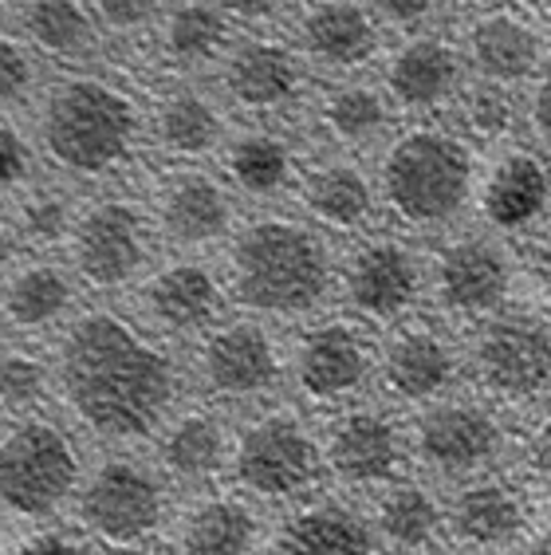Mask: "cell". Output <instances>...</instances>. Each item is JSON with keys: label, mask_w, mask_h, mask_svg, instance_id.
Wrapping results in <instances>:
<instances>
[{"label": "cell", "mask_w": 551, "mask_h": 555, "mask_svg": "<svg viewBox=\"0 0 551 555\" xmlns=\"http://www.w3.org/2000/svg\"><path fill=\"white\" fill-rule=\"evenodd\" d=\"M55 378L72 414L115 441L154 434L178 402L174 359L115 311H87L67 327Z\"/></svg>", "instance_id": "1"}, {"label": "cell", "mask_w": 551, "mask_h": 555, "mask_svg": "<svg viewBox=\"0 0 551 555\" xmlns=\"http://www.w3.org/2000/svg\"><path fill=\"white\" fill-rule=\"evenodd\" d=\"M335 284V264L316 229L287 217L248 221L229 245L225 292L256 315L296 320L323 308Z\"/></svg>", "instance_id": "2"}, {"label": "cell", "mask_w": 551, "mask_h": 555, "mask_svg": "<svg viewBox=\"0 0 551 555\" xmlns=\"http://www.w3.org/2000/svg\"><path fill=\"white\" fill-rule=\"evenodd\" d=\"M477 154L457 130L437 122L398 130L379 158V202L402 229H449L477 197Z\"/></svg>", "instance_id": "3"}, {"label": "cell", "mask_w": 551, "mask_h": 555, "mask_svg": "<svg viewBox=\"0 0 551 555\" xmlns=\"http://www.w3.org/2000/svg\"><path fill=\"white\" fill-rule=\"evenodd\" d=\"M36 134L55 170L72 178H111L127 170L142 142L134 95L99 75H72L48 91Z\"/></svg>", "instance_id": "4"}, {"label": "cell", "mask_w": 551, "mask_h": 555, "mask_svg": "<svg viewBox=\"0 0 551 555\" xmlns=\"http://www.w3.org/2000/svg\"><path fill=\"white\" fill-rule=\"evenodd\" d=\"M473 383L497 402H536L551 390V323L531 311H500L469 343Z\"/></svg>", "instance_id": "5"}, {"label": "cell", "mask_w": 551, "mask_h": 555, "mask_svg": "<svg viewBox=\"0 0 551 555\" xmlns=\"http://www.w3.org/2000/svg\"><path fill=\"white\" fill-rule=\"evenodd\" d=\"M430 296L453 320H492L504 311L516 288V257L497 236L461 233L449 236L430 257Z\"/></svg>", "instance_id": "6"}, {"label": "cell", "mask_w": 551, "mask_h": 555, "mask_svg": "<svg viewBox=\"0 0 551 555\" xmlns=\"http://www.w3.org/2000/svg\"><path fill=\"white\" fill-rule=\"evenodd\" d=\"M79 485V449L52 422H24L0 441V504L16 516H48Z\"/></svg>", "instance_id": "7"}, {"label": "cell", "mask_w": 551, "mask_h": 555, "mask_svg": "<svg viewBox=\"0 0 551 555\" xmlns=\"http://www.w3.org/2000/svg\"><path fill=\"white\" fill-rule=\"evenodd\" d=\"M461 52L473 79L497 87H531L551 64V33L524 4H488L461 21Z\"/></svg>", "instance_id": "8"}, {"label": "cell", "mask_w": 551, "mask_h": 555, "mask_svg": "<svg viewBox=\"0 0 551 555\" xmlns=\"http://www.w3.org/2000/svg\"><path fill=\"white\" fill-rule=\"evenodd\" d=\"M233 477L265 501H292L319 481L323 449L292 414H265L241 429L233 446Z\"/></svg>", "instance_id": "9"}, {"label": "cell", "mask_w": 551, "mask_h": 555, "mask_svg": "<svg viewBox=\"0 0 551 555\" xmlns=\"http://www.w3.org/2000/svg\"><path fill=\"white\" fill-rule=\"evenodd\" d=\"M339 292L359 320L402 323L430 292L422 257L398 236H367L339 268Z\"/></svg>", "instance_id": "10"}, {"label": "cell", "mask_w": 551, "mask_h": 555, "mask_svg": "<svg viewBox=\"0 0 551 555\" xmlns=\"http://www.w3.org/2000/svg\"><path fill=\"white\" fill-rule=\"evenodd\" d=\"M469 64L461 40L441 28H422L382 52V91L390 95L394 111L406 115H441L453 111L469 87Z\"/></svg>", "instance_id": "11"}, {"label": "cell", "mask_w": 551, "mask_h": 555, "mask_svg": "<svg viewBox=\"0 0 551 555\" xmlns=\"http://www.w3.org/2000/svg\"><path fill=\"white\" fill-rule=\"evenodd\" d=\"M79 520L99 544L138 547L166 520V492L138 461H103L79 489Z\"/></svg>", "instance_id": "12"}, {"label": "cell", "mask_w": 551, "mask_h": 555, "mask_svg": "<svg viewBox=\"0 0 551 555\" xmlns=\"http://www.w3.org/2000/svg\"><path fill=\"white\" fill-rule=\"evenodd\" d=\"M150 260V217L127 197H103L75 217L72 264L99 292L123 288Z\"/></svg>", "instance_id": "13"}, {"label": "cell", "mask_w": 551, "mask_h": 555, "mask_svg": "<svg viewBox=\"0 0 551 555\" xmlns=\"http://www.w3.org/2000/svg\"><path fill=\"white\" fill-rule=\"evenodd\" d=\"M504 446V429L485 402L441 398L418 414L410 434L413 457L441 477H469L492 465Z\"/></svg>", "instance_id": "14"}, {"label": "cell", "mask_w": 551, "mask_h": 555, "mask_svg": "<svg viewBox=\"0 0 551 555\" xmlns=\"http://www.w3.org/2000/svg\"><path fill=\"white\" fill-rule=\"evenodd\" d=\"M379 371V351L367 339L362 327L343 320L319 323L311 332L299 335L296 351H292V378L296 390L316 406H335L347 402L371 383Z\"/></svg>", "instance_id": "15"}, {"label": "cell", "mask_w": 551, "mask_h": 555, "mask_svg": "<svg viewBox=\"0 0 551 555\" xmlns=\"http://www.w3.org/2000/svg\"><path fill=\"white\" fill-rule=\"evenodd\" d=\"M296 48L319 72H362L382 55V21L367 0H308L296 16Z\"/></svg>", "instance_id": "16"}, {"label": "cell", "mask_w": 551, "mask_h": 555, "mask_svg": "<svg viewBox=\"0 0 551 555\" xmlns=\"http://www.w3.org/2000/svg\"><path fill=\"white\" fill-rule=\"evenodd\" d=\"M461 374L457 343L434 323H402L379 351V383L394 402L430 406L453 390Z\"/></svg>", "instance_id": "17"}, {"label": "cell", "mask_w": 551, "mask_h": 555, "mask_svg": "<svg viewBox=\"0 0 551 555\" xmlns=\"http://www.w3.org/2000/svg\"><path fill=\"white\" fill-rule=\"evenodd\" d=\"M296 43L272 40V36H248L233 40L221 60V87L233 99V107L248 115H276L287 111L304 95L308 72Z\"/></svg>", "instance_id": "18"}, {"label": "cell", "mask_w": 551, "mask_h": 555, "mask_svg": "<svg viewBox=\"0 0 551 555\" xmlns=\"http://www.w3.org/2000/svg\"><path fill=\"white\" fill-rule=\"evenodd\" d=\"M284 359L260 323H221L209 327L197 347V378L209 395L244 402L260 398L280 383Z\"/></svg>", "instance_id": "19"}, {"label": "cell", "mask_w": 551, "mask_h": 555, "mask_svg": "<svg viewBox=\"0 0 551 555\" xmlns=\"http://www.w3.org/2000/svg\"><path fill=\"white\" fill-rule=\"evenodd\" d=\"M477 209L497 233H528L551 214V166L540 150L504 146L477 182Z\"/></svg>", "instance_id": "20"}, {"label": "cell", "mask_w": 551, "mask_h": 555, "mask_svg": "<svg viewBox=\"0 0 551 555\" xmlns=\"http://www.w3.org/2000/svg\"><path fill=\"white\" fill-rule=\"evenodd\" d=\"M323 465L347 485H394L406 465V438L382 410H350L323 441Z\"/></svg>", "instance_id": "21"}, {"label": "cell", "mask_w": 551, "mask_h": 555, "mask_svg": "<svg viewBox=\"0 0 551 555\" xmlns=\"http://www.w3.org/2000/svg\"><path fill=\"white\" fill-rule=\"evenodd\" d=\"M233 197L217 178L202 170H178L158 185L154 197V224L178 248L217 245L233 233Z\"/></svg>", "instance_id": "22"}, {"label": "cell", "mask_w": 551, "mask_h": 555, "mask_svg": "<svg viewBox=\"0 0 551 555\" xmlns=\"http://www.w3.org/2000/svg\"><path fill=\"white\" fill-rule=\"evenodd\" d=\"M225 308V284L202 260H174L142 284V311L170 335L209 332Z\"/></svg>", "instance_id": "23"}, {"label": "cell", "mask_w": 551, "mask_h": 555, "mask_svg": "<svg viewBox=\"0 0 551 555\" xmlns=\"http://www.w3.org/2000/svg\"><path fill=\"white\" fill-rule=\"evenodd\" d=\"M304 214L331 233H359L379 209V185L355 162H319L299 178Z\"/></svg>", "instance_id": "24"}, {"label": "cell", "mask_w": 551, "mask_h": 555, "mask_svg": "<svg viewBox=\"0 0 551 555\" xmlns=\"http://www.w3.org/2000/svg\"><path fill=\"white\" fill-rule=\"evenodd\" d=\"M446 524L453 540L473 552H500L512 547L528 524L520 492L504 481H477L465 485L446 508Z\"/></svg>", "instance_id": "25"}, {"label": "cell", "mask_w": 551, "mask_h": 555, "mask_svg": "<svg viewBox=\"0 0 551 555\" xmlns=\"http://www.w3.org/2000/svg\"><path fill=\"white\" fill-rule=\"evenodd\" d=\"M265 555H379V544L359 513L319 501L287 516Z\"/></svg>", "instance_id": "26"}, {"label": "cell", "mask_w": 551, "mask_h": 555, "mask_svg": "<svg viewBox=\"0 0 551 555\" xmlns=\"http://www.w3.org/2000/svg\"><path fill=\"white\" fill-rule=\"evenodd\" d=\"M154 40L162 60L181 72L221 64L225 52L233 48V12L217 0H181L166 9Z\"/></svg>", "instance_id": "27"}, {"label": "cell", "mask_w": 551, "mask_h": 555, "mask_svg": "<svg viewBox=\"0 0 551 555\" xmlns=\"http://www.w3.org/2000/svg\"><path fill=\"white\" fill-rule=\"evenodd\" d=\"M150 139L170 158H205L225 142V115L202 91H170L150 115Z\"/></svg>", "instance_id": "28"}, {"label": "cell", "mask_w": 551, "mask_h": 555, "mask_svg": "<svg viewBox=\"0 0 551 555\" xmlns=\"http://www.w3.org/2000/svg\"><path fill=\"white\" fill-rule=\"evenodd\" d=\"M319 130L328 134L335 146L359 150L374 146L386 139V130L394 122V103L382 91V83H362V79H347V83L331 87L328 95L319 99Z\"/></svg>", "instance_id": "29"}, {"label": "cell", "mask_w": 551, "mask_h": 555, "mask_svg": "<svg viewBox=\"0 0 551 555\" xmlns=\"http://www.w3.org/2000/svg\"><path fill=\"white\" fill-rule=\"evenodd\" d=\"M260 528L248 504L233 496H205L181 516V555H253Z\"/></svg>", "instance_id": "30"}, {"label": "cell", "mask_w": 551, "mask_h": 555, "mask_svg": "<svg viewBox=\"0 0 551 555\" xmlns=\"http://www.w3.org/2000/svg\"><path fill=\"white\" fill-rule=\"evenodd\" d=\"M225 178L244 197H276L296 182V150L276 130H244L225 146Z\"/></svg>", "instance_id": "31"}, {"label": "cell", "mask_w": 551, "mask_h": 555, "mask_svg": "<svg viewBox=\"0 0 551 555\" xmlns=\"http://www.w3.org/2000/svg\"><path fill=\"white\" fill-rule=\"evenodd\" d=\"M162 469L178 477V481H209L229 465V438L225 426L205 410H190V414L174 417L166 434L158 441Z\"/></svg>", "instance_id": "32"}, {"label": "cell", "mask_w": 551, "mask_h": 555, "mask_svg": "<svg viewBox=\"0 0 551 555\" xmlns=\"http://www.w3.org/2000/svg\"><path fill=\"white\" fill-rule=\"evenodd\" d=\"M72 304H75V284L64 268L55 264H24L0 288V311L21 332L55 327L72 311Z\"/></svg>", "instance_id": "33"}, {"label": "cell", "mask_w": 551, "mask_h": 555, "mask_svg": "<svg viewBox=\"0 0 551 555\" xmlns=\"http://www.w3.org/2000/svg\"><path fill=\"white\" fill-rule=\"evenodd\" d=\"M24 36L52 60H84L95 52L99 21L84 0H28Z\"/></svg>", "instance_id": "34"}, {"label": "cell", "mask_w": 551, "mask_h": 555, "mask_svg": "<svg viewBox=\"0 0 551 555\" xmlns=\"http://www.w3.org/2000/svg\"><path fill=\"white\" fill-rule=\"evenodd\" d=\"M441 508L422 485L394 481L374 504V524H379L382 540L398 552H422L437 540L441 532Z\"/></svg>", "instance_id": "35"}, {"label": "cell", "mask_w": 551, "mask_h": 555, "mask_svg": "<svg viewBox=\"0 0 551 555\" xmlns=\"http://www.w3.org/2000/svg\"><path fill=\"white\" fill-rule=\"evenodd\" d=\"M457 134L477 146H504L516 139L520 122H524V103L516 99L512 87L485 83V79H469L461 99L453 103Z\"/></svg>", "instance_id": "36"}, {"label": "cell", "mask_w": 551, "mask_h": 555, "mask_svg": "<svg viewBox=\"0 0 551 555\" xmlns=\"http://www.w3.org/2000/svg\"><path fill=\"white\" fill-rule=\"evenodd\" d=\"M75 205L67 202V193L60 190H36L21 202V233L33 241V245H60V241H72L75 229Z\"/></svg>", "instance_id": "37"}, {"label": "cell", "mask_w": 551, "mask_h": 555, "mask_svg": "<svg viewBox=\"0 0 551 555\" xmlns=\"http://www.w3.org/2000/svg\"><path fill=\"white\" fill-rule=\"evenodd\" d=\"M48 395V366L28 351L0 354V406L33 410Z\"/></svg>", "instance_id": "38"}, {"label": "cell", "mask_w": 551, "mask_h": 555, "mask_svg": "<svg viewBox=\"0 0 551 555\" xmlns=\"http://www.w3.org/2000/svg\"><path fill=\"white\" fill-rule=\"evenodd\" d=\"M95 21L111 33H138L146 24L162 21L170 0H87Z\"/></svg>", "instance_id": "39"}, {"label": "cell", "mask_w": 551, "mask_h": 555, "mask_svg": "<svg viewBox=\"0 0 551 555\" xmlns=\"http://www.w3.org/2000/svg\"><path fill=\"white\" fill-rule=\"evenodd\" d=\"M386 28H402V33H422L441 16L446 0H367Z\"/></svg>", "instance_id": "40"}, {"label": "cell", "mask_w": 551, "mask_h": 555, "mask_svg": "<svg viewBox=\"0 0 551 555\" xmlns=\"http://www.w3.org/2000/svg\"><path fill=\"white\" fill-rule=\"evenodd\" d=\"M516 272L536 296L551 299V233H536L520 245Z\"/></svg>", "instance_id": "41"}, {"label": "cell", "mask_w": 551, "mask_h": 555, "mask_svg": "<svg viewBox=\"0 0 551 555\" xmlns=\"http://www.w3.org/2000/svg\"><path fill=\"white\" fill-rule=\"evenodd\" d=\"M33 55L24 52L21 43L0 36V103H12V99H24L28 87H33Z\"/></svg>", "instance_id": "42"}, {"label": "cell", "mask_w": 551, "mask_h": 555, "mask_svg": "<svg viewBox=\"0 0 551 555\" xmlns=\"http://www.w3.org/2000/svg\"><path fill=\"white\" fill-rule=\"evenodd\" d=\"M28 166H33V154H28V142L21 139V130L0 122V197L28 178Z\"/></svg>", "instance_id": "43"}, {"label": "cell", "mask_w": 551, "mask_h": 555, "mask_svg": "<svg viewBox=\"0 0 551 555\" xmlns=\"http://www.w3.org/2000/svg\"><path fill=\"white\" fill-rule=\"evenodd\" d=\"M524 122H528L531 139L540 142L551 154V64L536 75V83L528 87V103H524Z\"/></svg>", "instance_id": "44"}, {"label": "cell", "mask_w": 551, "mask_h": 555, "mask_svg": "<svg viewBox=\"0 0 551 555\" xmlns=\"http://www.w3.org/2000/svg\"><path fill=\"white\" fill-rule=\"evenodd\" d=\"M292 4H308V0H225V9L233 12V21H248V24H265L272 16H280Z\"/></svg>", "instance_id": "45"}, {"label": "cell", "mask_w": 551, "mask_h": 555, "mask_svg": "<svg viewBox=\"0 0 551 555\" xmlns=\"http://www.w3.org/2000/svg\"><path fill=\"white\" fill-rule=\"evenodd\" d=\"M528 465L543 477H551V406L536 417V426L528 429Z\"/></svg>", "instance_id": "46"}, {"label": "cell", "mask_w": 551, "mask_h": 555, "mask_svg": "<svg viewBox=\"0 0 551 555\" xmlns=\"http://www.w3.org/2000/svg\"><path fill=\"white\" fill-rule=\"evenodd\" d=\"M16 555H87V552L84 547H75L67 535L43 532V535H33V540H28Z\"/></svg>", "instance_id": "47"}, {"label": "cell", "mask_w": 551, "mask_h": 555, "mask_svg": "<svg viewBox=\"0 0 551 555\" xmlns=\"http://www.w3.org/2000/svg\"><path fill=\"white\" fill-rule=\"evenodd\" d=\"M12 253H16V241H12V233L0 224V268L12 264Z\"/></svg>", "instance_id": "48"}, {"label": "cell", "mask_w": 551, "mask_h": 555, "mask_svg": "<svg viewBox=\"0 0 551 555\" xmlns=\"http://www.w3.org/2000/svg\"><path fill=\"white\" fill-rule=\"evenodd\" d=\"M540 547L551 555V504L543 508V516H540Z\"/></svg>", "instance_id": "49"}, {"label": "cell", "mask_w": 551, "mask_h": 555, "mask_svg": "<svg viewBox=\"0 0 551 555\" xmlns=\"http://www.w3.org/2000/svg\"><path fill=\"white\" fill-rule=\"evenodd\" d=\"M473 9H488V4H528V0H469Z\"/></svg>", "instance_id": "50"}, {"label": "cell", "mask_w": 551, "mask_h": 555, "mask_svg": "<svg viewBox=\"0 0 551 555\" xmlns=\"http://www.w3.org/2000/svg\"><path fill=\"white\" fill-rule=\"evenodd\" d=\"M543 21H548V24H543V28H548V33H551V0H543Z\"/></svg>", "instance_id": "51"}, {"label": "cell", "mask_w": 551, "mask_h": 555, "mask_svg": "<svg viewBox=\"0 0 551 555\" xmlns=\"http://www.w3.org/2000/svg\"><path fill=\"white\" fill-rule=\"evenodd\" d=\"M520 555H548V552H543V547L536 544V547H528V552H520Z\"/></svg>", "instance_id": "52"}, {"label": "cell", "mask_w": 551, "mask_h": 555, "mask_svg": "<svg viewBox=\"0 0 551 555\" xmlns=\"http://www.w3.org/2000/svg\"><path fill=\"white\" fill-rule=\"evenodd\" d=\"M0 4H9V0H0Z\"/></svg>", "instance_id": "53"}]
</instances>
